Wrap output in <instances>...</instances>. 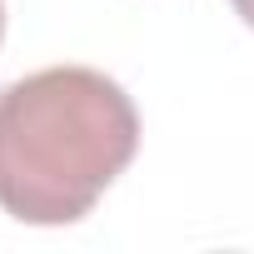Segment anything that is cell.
Wrapping results in <instances>:
<instances>
[{
	"instance_id": "cell-1",
	"label": "cell",
	"mask_w": 254,
	"mask_h": 254,
	"mask_svg": "<svg viewBox=\"0 0 254 254\" xmlns=\"http://www.w3.org/2000/svg\"><path fill=\"white\" fill-rule=\"evenodd\" d=\"M140 150L135 100L105 70L50 65L0 90V209L75 224Z\"/></svg>"
},
{
	"instance_id": "cell-2",
	"label": "cell",
	"mask_w": 254,
	"mask_h": 254,
	"mask_svg": "<svg viewBox=\"0 0 254 254\" xmlns=\"http://www.w3.org/2000/svg\"><path fill=\"white\" fill-rule=\"evenodd\" d=\"M229 5H234V15H239V20L254 30V0H229Z\"/></svg>"
},
{
	"instance_id": "cell-3",
	"label": "cell",
	"mask_w": 254,
	"mask_h": 254,
	"mask_svg": "<svg viewBox=\"0 0 254 254\" xmlns=\"http://www.w3.org/2000/svg\"><path fill=\"white\" fill-rule=\"evenodd\" d=\"M0 35H5V5H0Z\"/></svg>"
}]
</instances>
